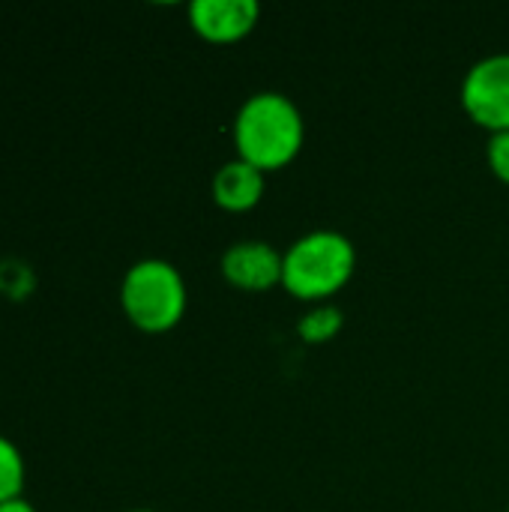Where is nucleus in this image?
Wrapping results in <instances>:
<instances>
[{
  "instance_id": "nucleus-5",
  "label": "nucleus",
  "mask_w": 509,
  "mask_h": 512,
  "mask_svg": "<svg viewBox=\"0 0 509 512\" xmlns=\"http://www.w3.org/2000/svg\"><path fill=\"white\" fill-rule=\"evenodd\" d=\"M219 270L228 285L249 294H264L282 285V252L264 240H237L222 252Z\"/></svg>"
},
{
  "instance_id": "nucleus-10",
  "label": "nucleus",
  "mask_w": 509,
  "mask_h": 512,
  "mask_svg": "<svg viewBox=\"0 0 509 512\" xmlns=\"http://www.w3.org/2000/svg\"><path fill=\"white\" fill-rule=\"evenodd\" d=\"M486 159L489 168L498 180H504L509 186V132H495L486 144Z\"/></svg>"
},
{
  "instance_id": "nucleus-3",
  "label": "nucleus",
  "mask_w": 509,
  "mask_h": 512,
  "mask_svg": "<svg viewBox=\"0 0 509 512\" xmlns=\"http://www.w3.org/2000/svg\"><path fill=\"white\" fill-rule=\"evenodd\" d=\"M126 318L144 333H165L180 324L186 312V282L165 258L135 261L120 285Z\"/></svg>"
},
{
  "instance_id": "nucleus-6",
  "label": "nucleus",
  "mask_w": 509,
  "mask_h": 512,
  "mask_svg": "<svg viewBox=\"0 0 509 512\" xmlns=\"http://www.w3.org/2000/svg\"><path fill=\"white\" fill-rule=\"evenodd\" d=\"M261 6L255 0H192L189 24L210 42H237L258 24Z\"/></svg>"
},
{
  "instance_id": "nucleus-9",
  "label": "nucleus",
  "mask_w": 509,
  "mask_h": 512,
  "mask_svg": "<svg viewBox=\"0 0 509 512\" xmlns=\"http://www.w3.org/2000/svg\"><path fill=\"white\" fill-rule=\"evenodd\" d=\"M24 489V459L15 441L0 435V504L21 498Z\"/></svg>"
},
{
  "instance_id": "nucleus-4",
  "label": "nucleus",
  "mask_w": 509,
  "mask_h": 512,
  "mask_svg": "<svg viewBox=\"0 0 509 512\" xmlns=\"http://www.w3.org/2000/svg\"><path fill=\"white\" fill-rule=\"evenodd\" d=\"M465 114L495 132H509V51L480 57L462 78L459 90Z\"/></svg>"
},
{
  "instance_id": "nucleus-11",
  "label": "nucleus",
  "mask_w": 509,
  "mask_h": 512,
  "mask_svg": "<svg viewBox=\"0 0 509 512\" xmlns=\"http://www.w3.org/2000/svg\"><path fill=\"white\" fill-rule=\"evenodd\" d=\"M0 512H36V507L24 498H12V501L0 504Z\"/></svg>"
},
{
  "instance_id": "nucleus-8",
  "label": "nucleus",
  "mask_w": 509,
  "mask_h": 512,
  "mask_svg": "<svg viewBox=\"0 0 509 512\" xmlns=\"http://www.w3.org/2000/svg\"><path fill=\"white\" fill-rule=\"evenodd\" d=\"M345 327V315L336 306H315L309 309L300 321H297V333L303 342L309 345H324L333 342L339 336V330Z\"/></svg>"
},
{
  "instance_id": "nucleus-1",
  "label": "nucleus",
  "mask_w": 509,
  "mask_h": 512,
  "mask_svg": "<svg viewBox=\"0 0 509 512\" xmlns=\"http://www.w3.org/2000/svg\"><path fill=\"white\" fill-rule=\"evenodd\" d=\"M231 138L237 159L267 174L297 159L306 141V123L291 96L279 90H258L237 108Z\"/></svg>"
},
{
  "instance_id": "nucleus-2",
  "label": "nucleus",
  "mask_w": 509,
  "mask_h": 512,
  "mask_svg": "<svg viewBox=\"0 0 509 512\" xmlns=\"http://www.w3.org/2000/svg\"><path fill=\"white\" fill-rule=\"evenodd\" d=\"M357 270L354 243L333 228H318L297 237L282 252V288L297 300H327L339 294Z\"/></svg>"
},
{
  "instance_id": "nucleus-7",
  "label": "nucleus",
  "mask_w": 509,
  "mask_h": 512,
  "mask_svg": "<svg viewBox=\"0 0 509 512\" xmlns=\"http://www.w3.org/2000/svg\"><path fill=\"white\" fill-rule=\"evenodd\" d=\"M210 192L222 210L246 213L264 198V171L243 162V159H231L213 174Z\"/></svg>"
},
{
  "instance_id": "nucleus-12",
  "label": "nucleus",
  "mask_w": 509,
  "mask_h": 512,
  "mask_svg": "<svg viewBox=\"0 0 509 512\" xmlns=\"http://www.w3.org/2000/svg\"><path fill=\"white\" fill-rule=\"evenodd\" d=\"M129 512H156V510H129Z\"/></svg>"
}]
</instances>
